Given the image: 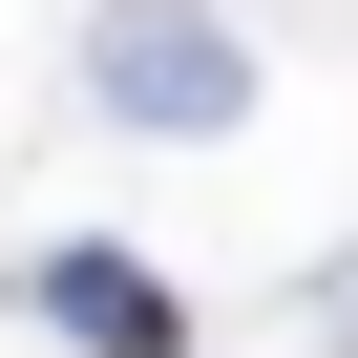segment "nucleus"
I'll use <instances>...</instances> for the list:
<instances>
[{
	"mask_svg": "<svg viewBox=\"0 0 358 358\" xmlns=\"http://www.w3.org/2000/svg\"><path fill=\"white\" fill-rule=\"evenodd\" d=\"M22 295H43V316H64L85 358H190V295H169L148 253H43Z\"/></svg>",
	"mask_w": 358,
	"mask_h": 358,
	"instance_id": "nucleus-2",
	"label": "nucleus"
},
{
	"mask_svg": "<svg viewBox=\"0 0 358 358\" xmlns=\"http://www.w3.org/2000/svg\"><path fill=\"white\" fill-rule=\"evenodd\" d=\"M85 85H106L127 127H232V106H253V43H232V22H190V0H127Z\"/></svg>",
	"mask_w": 358,
	"mask_h": 358,
	"instance_id": "nucleus-1",
	"label": "nucleus"
}]
</instances>
